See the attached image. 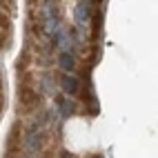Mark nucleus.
Returning <instances> with one entry per match:
<instances>
[{"mask_svg":"<svg viewBox=\"0 0 158 158\" xmlns=\"http://www.w3.org/2000/svg\"><path fill=\"white\" fill-rule=\"evenodd\" d=\"M43 18H45V31L54 36L60 27V14H58V0H45L43 5Z\"/></svg>","mask_w":158,"mask_h":158,"instance_id":"1","label":"nucleus"},{"mask_svg":"<svg viewBox=\"0 0 158 158\" xmlns=\"http://www.w3.org/2000/svg\"><path fill=\"white\" fill-rule=\"evenodd\" d=\"M43 140H45L43 129L34 127V129H31V131L27 134V149H29V152H38L40 147H43Z\"/></svg>","mask_w":158,"mask_h":158,"instance_id":"2","label":"nucleus"},{"mask_svg":"<svg viewBox=\"0 0 158 158\" xmlns=\"http://www.w3.org/2000/svg\"><path fill=\"white\" fill-rule=\"evenodd\" d=\"M73 18H76L78 25H85L89 20V5H87V0H82V2L76 5V9H73Z\"/></svg>","mask_w":158,"mask_h":158,"instance_id":"3","label":"nucleus"},{"mask_svg":"<svg viewBox=\"0 0 158 158\" xmlns=\"http://www.w3.org/2000/svg\"><path fill=\"white\" fill-rule=\"evenodd\" d=\"M60 87H62L65 94L73 96V94H78V78L69 76V71H67V76H62V80H60Z\"/></svg>","mask_w":158,"mask_h":158,"instance_id":"4","label":"nucleus"},{"mask_svg":"<svg viewBox=\"0 0 158 158\" xmlns=\"http://www.w3.org/2000/svg\"><path fill=\"white\" fill-rule=\"evenodd\" d=\"M58 67H60L62 71H73V67H76L73 54H69V51H60V56H58Z\"/></svg>","mask_w":158,"mask_h":158,"instance_id":"5","label":"nucleus"},{"mask_svg":"<svg viewBox=\"0 0 158 158\" xmlns=\"http://www.w3.org/2000/svg\"><path fill=\"white\" fill-rule=\"evenodd\" d=\"M58 109H60V116L62 118H67V116L71 114V105L67 100H58Z\"/></svg>","mask_w":158,"mask_h":158,"instance_id":"6","label":"nucleus"},{"mask_svg":"<svg viewBox=\"0 0 158 158\" xmlns=\"http://www.w3.org/2000/svg\"><path fill=\"white\" fill-rule=\"evenodd\" d=\"M87 2H89V0H87Z\"/></svg>","mask_w":158,"mask_h":158,"instance_id":"7","label":"nucleus"}]
</instances>
